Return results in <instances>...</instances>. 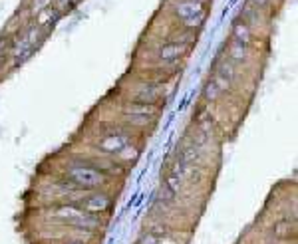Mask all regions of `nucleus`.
Segmentation results:
<instances>
[{
  "instance_id": "1",
  "label": "nucleus",
  "mask_w": 298,
  "mask_h": 244,
  "mask_svg": "<svg viewBox=\"0 0 298 244\" xmlns=\"http://www.w3.org/2000/svg\"><path fill=\"white\" fill-rule=\"evenodd\" d=\"M68 179L82 189H96L104 183V173L87 165H74L68 171Z\"/></svg>"
},
{
  "instance_id": "2",
  "label": "nucleus",
  "mask_w": 298,
  "mask_h": 244,
  "mask_svg": "<svg viewBox=\"0 0 298 244\" xmlns=\"http://www.w3.org/2000/svg\"><path fill=\"white\" fill-rule=\"evenodd\" d=\"M175 14L185 22V26L199 28L207 18V8H205V4L201 2V0H185V2L177 4Z\"/></svg>"
},
{
  "instance_id": "3",
  "label": "nucleus",
  "mask_w": 298,
  "mask_h": 244,
  "mask_svg": "<svg viewBox=\"0 0 298 244\" xmlns=\"http://www.w3.org/2000/svg\"><path fill=\"white\" fill-rule=\"evenodd\" d=\"M98 147L106 151V153H122L124 149H128V137L122 133H107L98 143Z\"/></svg>"
},
{
  "instance_id": "4",
  "label": "nucleus",
  "mask_w": 298,
  "mask_h": 244,
  "mask_svg": "<svg viewBox=\"0 0 298 244\" xmlns=\"http://www.w3.org/2000/svg\"><path fill=\"white\" fill-rule=\"evenodd\" d=\"M82 206L87 210V215H96V212H106L109 208V199L106 195H92L87 197Z\"/></svg>"
},
{
  "instance_id": "5",
  "label": "nucleus",
  "mask_w": 298,
  "mask_h": 244,
  "mask_svg": "<svg viewBox=\"0 0 298 244\" xmlns=\"http://www.w3.org/2000/svg\"><path fill=\"white\" fill-rule=\"evenodd\" d=\"M185 52H187L185 44H167V46H163L159 50V60H161V62L171 64V62H177V60L181 58Z\"/></svg>"
},
{
  "instance_id": "6",
  "label": "nucleus",
  "mask_w": 298,
  "mask_h": 244,
  "mask_svg": "<svg viewBox=\"0 0 298 244\" xmlns=\"http://www.w3.org/2000/svg\"><path fill=\"white\" fill-rule=\"evenodd\" d=\"M233 40L241 42L245 46H249V40H251V26L247 20H236L233 24Z\"/></svg>"
},
{
  "instance_id": "7",
  "label": "nucleus",
  "mask_w": 298,
  "mask_h": 244,
  "mask_svg": "<svg viewBox=\"0 0 298 244\" xmlns=\"http://www.w3.org/2000/svg\"><path fill=\"white\" fill-rule=\"evenodd\" d=\"M58 217H62V219H66L70 223H84V221L89 219L87 212H84L80 208H74V206H62L58 210Z\"/></svg>"
},
{
  "instance_id": "8",
  "label": "nucleus",
  "mask_w": 298,
  "mask_h": 244,
  "mask_svg": "<svg viewBox=\"0 0 298 244\" xmlns=\"http://www.w3.org/2000/svg\"><path fill=\"white\" fill-rule=\"evenodd\" d=\"M56 18V8L54 6H46L44 10H40L38 12V18H36V26H44V24H48L50 20H54Z\"/></svg>"
},
{
  "instance_id": "9",
  "label": "nucleus",
  "mask_w": 298,
  "mask_h": 244,
  "mask_svg": "<svg viewBox=\"0 0 298 244\" xmlns=\"http://www.w3.org/2000/svg\"><path fill=\"white\" fill-rule=\"evenodd\" d=\"M221 91H223L221 85H219L215 80H211V81H209V83L205 85V98L213 102V100H217V98L221 96Z\"/></svg>"
},
{
  "instance_id": "10",
  "label": "nucleus",
  "mask_w": 298,
  "mask_h": 244,
  "mask_svg": "<svg viewBox=\"0 0 298 244\" xmlns=\"http://www.w3.org/2000/svg\"><path fill=\"white\" fill-rule=\"evenodd\" d=\"M245 54H247V46L241 44V42H236V40H233V44H231V58L233 60H243Z\"/></svg>"
},
{
  "instance_id": "11",
  "label": "nucleus",
  "mask_w": 298,
  "mask_h": 244,
  "mask_svg": "<svg viewBox=\"0 0 298 244\" xmlns=\"http://www.w3.org/2000/svg\"><path fill=\"white\" fill-rule=\"evenodd\" d=\"M50 2H52V0H34L32 8H30V10H32V14H38L40 10H44L46 6H50Z\"/></svg>"
},
{
  "instance_id": "12",
  "label": "nucleus",
  "mask_w": 298,
  "mask_h": 244,
  "mask_svg": "<svg viewBox=\"0 0 298 244\" xmlns=\"http://www.w3.org/2000/svg\"><path fill=\"white\" fill-rule=\"evenodd\" d=\"M253 2H255L256 6H264V4L268 2V0H253Z\"/></svg>"
},
{
  "instance_id": "13",
  "label": "nucleus",
  "mask_w": 298,
  "mask_h": 244,
  "mask_svg": "<svg viewBox=\"0 0 298 244\" xmlns=\"http://www.w3.org/2000/svg\"><path fill=\"white\" fill-rule=\"evenodd\" d=\"M74 0H58V4H72Z\"/></svg>"
},
{
  "instance_id": "14",
  "label": "nucleus",
  "mask_w": 298,
  "mask_h": 244,
  "mask_svg": "<svg viewBox=\"0 0 298 244\" xmlns=\"http://www.w3.org/2000/svg\"><path fill=\"white\" fill-rule=\"evenodd\" d=\"M76 244H82V242H76Z\"/></svg>"
}]
</instances>
